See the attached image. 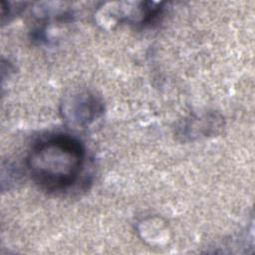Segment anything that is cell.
I'll return each mask as SVG.
<instances>
[{"instance_id": "cell-1", "label": "cell", "mask_w": 255, "mask_h": 255, "mask_svg": "<svg viewBox=\"0 0 255 255\" xmlns=\"http://www.w3.org/2000/svg\"><path fill=\"white\" fill-rule=\"evenodd\" d=\"M85 149L66 134L50 135L36 142L27 157L32 179L48 191H64L79 179L85 165Z\"/></svg>"}, {"instance_id": "cell-2", "label": "cell", "mask_w": 255, "mask_h": 255, "mask_svg": "<svg viewBox=\"0 0 255 255\" xmlns=\"http://www.w3.org/2000/svg\"><path fill=\"white\" fill-rule=\"evenodd\" d=\"M104 112V104L95 93L81 89L66 95L61 104V114L67 124L86 128Z\"/></svg>"}, {"instance_id": "cell-3", "label": "cell", "mask_w": 255, "mask_h": 255, "mask_svg": "<svg viewBox=\"0 0 255 255\" xmlns=\"http://www.w3.org/2000/svg\"><path fill=\"white\" fill-rule=\"evenodd\" d=\"M223 126V119L216 113H205L193 115L183 120L177 128L176 135L182 140H193L201 136H208L216 133Z\"/></svg>"}]
</instances>
